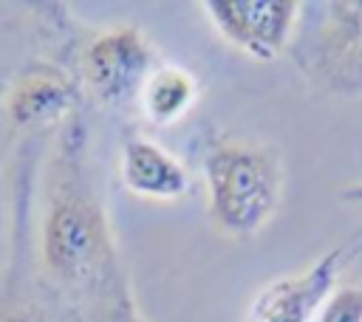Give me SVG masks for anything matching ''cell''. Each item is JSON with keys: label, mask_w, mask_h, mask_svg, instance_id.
I'll list each match as a JSON object with an SVG mask.
<instances>
[{"label": "cell", "mask_w": 362, "mask_h": 322, "mask_svg": "<svg viewBox=\"0 0 362 322\" xmlns=\"http://www.w3.org/2000/svg\"><path fill=\"white\" fill-rule=\"evenodd\" d=\"M317 14V23L291 42V54L303 73L311 76L314 85L342 93H362V3L359 0H331L320 6H308Z\"/></svg>", "instance_id": "cell-3"}, {"label": "cell", "mask_w": 362, "mask_h": 322, "mask_svg": "<svg viewBox=\"0 0 362 322\" xmlns=\"http://www.w3.org/2000/svg\"><path fill=\"white\" fill-rule=\"evenodd\" d=\"M359 254H362V232L351 234L339 246H331L303 271L266 282L255 294L246 311V322H314L328 294L339 285V274Z\"/></svg>", "instance_id": "cell-5"}, {"label": "cell", "mask_w": 362, "mask_h": 322, "mask_svg": "<svg viewBox=\"0 0 362 322\" xmlns=\"http://www.w3.org/2000/svg\"><path fill=\"white\" fill-rule=\"evenodd\" d=\"M204 184L212 229L235 240L255 237L283 198L280 153L252 136L218 133L204 150Z\"/></svg>", "instance_id": "cell-2"}, {"label": "cell", "mask_w": 362, "mask_h": 322, "mask_svg": "<svg viewBox=\"0 0 362 322\" xmlns=\"http://www.w3.org/2000/svg\"><path fill=\"white\" fill-rule=\"evenodd\" d=\"M76 85L54 65L23 68L6 90V113L20 130H42L74 110Z\"/></svg>", "instance_id": "cell-7"}, {"label": "cell", "mask_w": 362, "mask_h": 322, "mask_svg": "<svg viewBox=\"0 0 362 322\" xmlns=\"http://www.w3.org/2000/svg\"><path fill=\"white\" fill-rule=\"evenodd\" d=\"M37 249L42 271L59 291L110 299L119 288L113 229L90 178L85 130L76 119L65 127L48 169Z\"/></svg>", "instance_id": "cell-1"}, {"label": "cell", "mask_w": 362, "mask_h": 322, "mask_svg": "<svg viewBox=\"0 0 362 322\" xmlns=\"http://www.w3.org/2000/svg\"><path fill=\"white\" fill-rule=\"evenodd\" d=\"M201 11L232 48L272 62L291 48L303 6L291 0H206Z\"/></svg>", "instance_id": "cell-6"}, {"label": "cell", "mask_w": 362, "mask_h": 322, "mask_svg": "<svg viewBox=\"0 0 362 322\" xmlns=\"http://www.w3.org/2000/svg\"><path fill=\"white\" fill-rule=\"evenodd\" d=\"M314 322H362V285L339 282L322 302Z\"/></svg>", "instance_id": "cell-11"}, {"label": "cell", "mask_w": 362, "mask_h": 322, "mask_svg": "<svg viewBox=\"0 0 362 322\" xmlns=\"http://www.w3.org/2000/svg\"><path fill=\"white\" fill-rule=\"evenodd\" d=\"M195 99H198V79L181 65L158 62L139 93V107L153 124L164 127L187 116Z\"/></svg>", "instance_id": "cell-9"}, {"label": "cell", "mask_w": 362, "mask_h": 322, "mask_svg": "<svg viewBox=\"0 0 362 322\" xmlns=\"http://www.w3.org/2000/svg\"><path fill=\"white\" fill-rule=\"evenodd\" d=\"M156 65V51L139 25H113L96 31L79 51V76L85 88L105 105L139 99Z\"/></svg>", "instance_id": "cell-4"}, {"label": "cell", "mask_w": 362, "mask_h": 322, "mask_svg": "<svg viewBox=\"0 0 362 322\" xmlns=\"http://www.w3.org/2000/svg\"><path fill=\"white\" fill-rule=\"evenodd\" d=\"M0 322H51L34 297L23 291V271L11 268V285L0 297Z\"/></svg>", "instance_id": "cell-10"}, {"label": "cell", "mask_w": 362, "mask_h": 322, "mask_svg": "<svg viewBox=\"0 0 362 322\" xmlns=\"http://www.w3.org/2000/svg\"><path fill=\"white\" fill-rule=\"evenodd\" d=\"M342 201H348V203H354V206L362 209V178L356 184H351L348 189H342Z\"/></svg>", "instance_id": "cell-12"}, {"label": "cell", "mask_w": 362, "mask_h": 322, "mask_svg": "<svg viewBox=\"0 0 362 322\" xmlns=\"http://www.w3.org/2000/svg\"><path fill=\"white\" fill-rule=\"evenodd\" d=\"M119 172L122 184L147 201H178L192 186L187 167L147 136H127L122 141Z\"/></svg>", "instance_id": "cell-8"}]
</instances>
